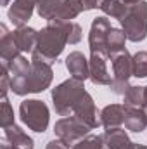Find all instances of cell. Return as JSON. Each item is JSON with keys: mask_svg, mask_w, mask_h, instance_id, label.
<instances>
[{"mask_svg": "<svg viewBox=\"0 0 147 149\" xmlns=\"http://www.w3.org/2000/svg\"><path fill=\"white\" fill-rule=\"evenodd\" d=\"M69 23L55 19L49 21V24L38 31L37 47L31 52V61H42L52 66L62 54L66 43H69Z\"/></svg>", "mask_w": 147, "mask_h": 149, "instance_id": "6da1fadb", "label": "cell"}, {"mask_svg": "<svg viewBox=\"0 0 147 149\" xmlns=\"http://www.w3.org/2000/svg\"><path fill=\"white\" fill-rule=\"evenodd\" d=\"M52 78H54V71L50 64L42 63V61H31L30 73L23 76H14L10 83V90L17 95L38 94L50 87Z\"/></svg>", "mask_w": 147, "mask_h": 149, "instance_id": "7a4b0ae2", "label": "cell"}, {"mask_svg": "<svg viewBox=\"0 0 147 149\" xmlns=\"http://www.w3.org/2000/svg\"><path fill=\"white\" fill-rule=\"evenodd\" d=\"M85 85L81 80L69 78L62 83H59L55 88H52V102L54 109L61 116H71L74 104L80 101V97L85 94Z\"/></svg>", "mask_w": 147, "mask_h": 149, "instance_id": "3957f363", "label": "cell"}, {"mask_svg": "<svg viewBox=\"0 0 147 149\" xmlns=\"http://www.w3.org/2000/svg\"><path fill=\"white\" fill-rule=\"evenodd\" d=\"M121 28L130 42H144L147 38V2L140 0L135 5H130L125 17L119 21Z\"/></svg>", "mask_w": 147, "mask_h": 149, "instance_id": "277c9868", "label": "cell"}, {"mask_svg": "<svg viewBox=\"0 0 147 149\" xmlns=\"http://www.w3.org/2000/svg\"><path fill=\"white\" fill-rule=\"evenodd\" d=\"M19 118L21 121L33 132L43 134L50 121V113L43 101L38 99H26L19 106Z\"/></svg>", "mask_w": 147, "mask_h": 149, "instance_id": "5b68a950", "label": "cell"}, {"mask_svg": "<svg viewBox=\"0 0 147 149\" xmlns=\"http://www.w3.org/2000/svg\"><path fill=\"white\" fill-rule=\"evenodd\" d=\"M112 63V83L111 90L118 95H125L126 90L132 87L130 85V76H133V66H132V56L128 50L119 52L111 59Z\"/></svg>", "mask_w": 147, "mask_h": 149, "instance_id": "8992f818", "label": "cell"}, {"mask_svg": "<svg viewBox=\"0 0 147 149\" xmlns=\"http://www.w3.org/2000/svg\"><path fill=\"white\" fill-rule=\"evenodd\" d=\"M90 130L92 128L87 127L74 114L61 118L59 121H55V127H54V132H55L57 139L64 141L66 144H76L78 141H81L83 137H87Z\"/></svg>", "mask_w": 147, "mask_h": 149, "instance_id": "52a82bcc", "label": "cell"}, {"mask_svg": "<svg viewBox=\"0 0 147 149\" xmlns=\"http://www.w3.org/2000/svg\"><path fill=\"white\" fill-rule=\"evenodd\" d=\"M112 30L109 19L106 16H99L92 21L90 33H88V45H90V54H104L107 56L106 45H107V37Z\"/></svg>", "mask_w": 147, "mask_h": 149, "instance_id": "ba28073f", "label": "cell"}, {"mask_svg": "<svg viewBox=\"0 0 147 149\" xmlns=\"http://www.w3.org/2000/svg\"><path fill=\"white\" fill-rule=\"evenodd\" d=\"M73 114L78 120H81L87 127H90V128H97V127L102 125L101 123V113L97 111L95 102H94V97L88 92H85L80 97V101L74 104Z\"/></svg>", "mask_w": 147, "mask_h": 149, "instance_id": "9c48e42d", "label": "cell"}, {"mask_svg": "<svg viewBox=\"0 0 147 149\" xmlns=\"http://www.w3.org/2000/svg\"><path fill=\"white\" fill-rule=\"evenodd\" d=\"M38 0H14L9 7V19L16 28H23L26 26V23L31 19L33 10L37 7Z\"/></svg>", "mask_w": 147, "mask_h": 149, "instance_id": "30bf717a", "label": "cell"}, {"mask_svg": "<svg viewBox=\"0 0 147 149\" xmlns=\"http://www.w3.org/2000/svg\"><path fill=\"white\" fill-rule=\"evenodd\" d=\"M90 80L94 85H111L112 76L107 70V56L104 54H90Z\"/></svg>", "mask_w": 147, "mask_h": 149, "instance_id": "8fae6325", "label": "cell"}, {"mask_svg": "<svg viewBox=\"0 0 147 149\" xmlns=\"http://www.w3.org/2000/svg\"><path fill=\"white\" fill-rule=\"evenodd\" d=\"M66 68H68L69 74H71L73 78H76V80L85 81L87 78H90V63H88V59H87L81 52H78V50L71 52V54L66 57Z\"/></svg>", "mask_w": 147, "mask_h": 149, "instance_id": "7c38bea8", "label": "cell"}, {"mask_svg": "<svg viewBox=\"0 0 147 149\" xmlns=\"http://www.w3.org/2000/svg\"><path fill=\"white\" fill-rule=\"evenodd\" d=\"M104 144H106V149H135V144L130 141V137L126 135V130H123L121 127L106 128Z\"/></svg>", "mask_w": 147, "mask_h": 149, "instance_id": "4fadbf2b", "label": "cell"}, {"mask_svg": "<svg viewBox=\"0 0 147 149\" xmlns=\"http://www.w3.org/2000/svg\"><path fill=\"white\" fill-rule=\"evenodd\" d=\"M3 135H5V141L14 149H33L35 148L33 139L28 134H24V130L21 127H17L16 123L10 125V127H5L3 128Z\"/></svg>", "mask_w": 147, "mask_h": 149, "instance_id": "5bb4252c", "label": "cell"}, {"mask_svg": "<svg viewBox=\"0 0 147 149\" xmlns=\"http://www.w3.org/2000/svg\"><path fill=\"white\" fill-rule=\"evenodd\" d=\"M0 57L2 61H12L14 57L21 56V49L17 47L16 43V38H14V33H10L7 30L5 24H0Z\"/></svg>", "mask_w": 147, "mask_h": 149, "instance_id": "9a60e30c", "label": "cell"}, {"mask_svg": "<svg viewBox=\"0 0 147 149\" xmlns=\"http://www.w3.org/2000/svg\"><path fill=\"white\" fill-rule=\"evenodd\" d=\"M101 123L106 128L121 127L125 123V106L123 104H109L101 111Z\"/></svg>", "mask_w": 147, "mask_h": 149, "instance_id": "2e32d148", "label": "cell"}, {"mask_svg": "<svg viewBox=\"0 0 147 149\" xmlns=\"http://www.w3.org/2000/svg\"><path fill=\"white\" fill-rule=\"evenodd\" d=\"M125 127L130 132H144L147 128V116L142 108H125Z\"/></svg>", "mask_w": 147, "mask_h": 149, "instance_id": "e0dca14e", "label": "cell"}, {"mask_svg": "<svg viewBox=\"0 0 147 149\" xmlns=\"http://www.w3.org/2000/svg\"><path fill=\"white\" fill-rule=\"evenodd\" d=\"M14 33L16 38V43L17 47L21 49V52H33L35 47H37V40H38V31L30 28V26H23V28H17Z\"/></svg>", "mask_w": 147, "mask_h": 149, "instance_id": "ac0fdd59", "label": "cell"}, {"mask_svg": "<svg viewBox=\"0 0 147 149\" xmlns=\"http://www.w3.org/2000/svg\"><path fill=\"white\" fill-rule=\"evenodd\" d=\"M125 40H126V35H125L123 30L112 28L109 31L107 45H106V50H107V57H109V59H112L114 56H118L119 52L126 50V49H125Z\"/></svg>", "mask_w": 147, "mask_h": 149, "instance_id": "d6986e66", "label": "cell"}, {"mask_svg": "<svg viewBox=\"0 0 147 149\" xmlns=\"http://www.w3.org/2000/svg\"><path fill=\"white\" fill-rule=\"evenodd\" d=\"M83 3L81 0H64L61 10L55 16V21H62V23H69L71 19H74L80 12H83Z\"/></svg>", "mask_w": 147, "mask_h": 149, "instance_id": "ffe728a7", "label": "cell"}, {"mask_svg": "<svg viewBox=\"0 0 147 149\" xmlns=\"http://www.w3.org/2000/svg\"><path fill=\"white\" fill-rule=\"evenodd\" d=\"M62 3H64V0H38L37 12L42 19L52 21V19H55V16L61 10Z\"/></svg>", "mask_w": 147, "mask_h": 149, "instance_id": "44dd1931", "label": "cell"}, {"mask_svg": "<svg viewBox=\"0 0 147 149\" xmlns=\"http://www.w3.org/2000/svg\"><path fill=\"white\" fill-rule=\"evenodd\" d=\"M146 102V87H130L123 95L125 108H142Z\"/></svg>", "mask_w": 147, "mask_h": 149, "instance_id": "7402d4cb", "label": "cell"}, {"mask_svg": "<svg viewBox=\"0 0 147 149\" xmlns=\"http://www.w3.org/2000/svg\"><path fill=\"white\" fill-rule=\"evenodd\" d=\"M128 9H130V5H125L121 0H104V3L101 7V10L106 16L114 17V19H119V21L125 17V14L128 12Z\"/></svg>", "mask_w": 147, "mask_h": 149, "instance_id": "603a6c76", "label": "cell"}, {"mask_svg": "<svg viewBox=\"0 0 147 149\" xmlns=\"http://www.w3.org/2000/svg\"><path fill=\"white\" fill-rule=\"evenodd\" d=\"M3 63H5V61H3ZM5 64H7L9 71L14 74V76L28 74L30 73V70H31V63H30L24 56H17V57H14L12 61H7Z\"/></svg>", "mask_w": 147, "mask_h": 149, "instance_id": "cb8c5ba5", "label": "cell"}, {"mask_svg": "<svg viewBox=\"0 0 147 149\" xmlns=\"http://www.w3.org/2000/svg\"><path fill=\"white\" fill-rule=\"evenodd\" d=\"M132 66L135 78H146L147 76V52L140 50L135 56H132Z\"/></svg>", "mask_w": 147, "mask_h": 149, "instance_id": "d4e9b609", "label": "cell"}, {"mask_svg": "<svg viewBox=\"0 0 147 149\" xmlns=\"http://www.w3.org/2000/svg\"><path fill=\"white\" fill-rule=\"evenodd\" d=\"M73 149H106L104 135H87L81 141H78L73 146Z\"/></svg>", "mask_w": 147, "mask_h": 149, "instance_id": "484cf974", "label": "cell"}, {"mask_svg": "<svg viewBox=\"0 0 147 149\" xmlns=\"http://www.w3.org/2000/svg\"><path fill=\"white\" fill-rule=\"evenodd\" d=\"M0 125L5 128V127H10L14 125V109L10 106V102L5 99H2V108H0Z\"/></svg>", "mask_w": 147, "mask_h": 149, "instance_id": "4316f807", "label": "cell"}, {"mask_svg": "<svg viewBox=\"0 0 147 149\" xmlns=\"http://www.w3.org/2000/svg\"><path fill=\"white\" fill-rule=\"evenodd\" d=\"M9 73L10 71L7 68V64L2 63V66H0V95H2V99H5V95L10 88V83H12V78L9 76Z\"/></svg>", "mask_w": 147, "mask_h": 149, "instance_id": "83f0119b", "label": "cell"}, {"mask_svg": "<svg viewBox=\"0 0 147 149\" xmlns=\"http://www.w3.org/2000/svg\"><path fill=\"white\" fill-rule=\"evenodd\" d=\"M81 40V26L76 23H69V45H74Z\"/></svg>", "mask_w": 147, "mask_h": 149, "instance_id": "f1b7e54d", "label": "cell"}, {"mask_svg": "<svg viewBox=\"0 0 147 149\" xmlns=\"http://www.w3.org/2000/svg\"><path fill=\"white\" fill-rule=\"evenodd\" d=\"M81 3L85 10H92V9H101L104 0H81Z\"/></svg>", "mask_w": 147, "mask_h": 149, "instance_id": "f546056e", "label": "cell"}, {"mask_svg": "<svg viewBox=\"0 0 147 149\" xmlns=\"http://www.w3.org/2000/svg\"><path fill=\"white\" fill-rule=\"evenodd\" d=\"M47 149H69V144H66L61 139H54L47 144Z\"/></svg>", "mask_w": 147, "mask_h": 149, "instance_id": "4dcf8cb0", "label": "cell"}, {"mask_svg": "<svg viewBox=\"0 0 147 149\" xmlns=\"http://www.w3.org/2000/svg\"><path fill=\"white\" fill-rule=\"evenodd\" d=\"M125 5H135V3H139L140 0H121Z\"/></svg>", "mask_w": 147, "mask_h": 149, "instance_id": "1f68e13d", "label": "cell"}, {"mask_svg": "<svg viewBox=\"0 0 147 149\" xmlns=\"http://www.w3.org/2000/svg\"><path fill=\"white\" fill-rule=\"evenodd\" d=\"M142 109H144V113H146V116H147V87H146V102H144Z\"/></svg>", "mask_w": 147, "mask_h": 149, "instance_id": "d6a6232c", "label": "cell"}, {"mask_svg": "<svg viewBox=\"0 0 147 149\" xmlns=\"http://www.w3.org/2000/svg\"><path fill=\"white\" fill-rule=\"evenodd\" d=\"M0 149H14V148H12L10 144H2V148H0Z\"/></svg>", "mask_w": 147, "mask_h": 149, "instance_id": "836d02e7", "label": "cell"}, {"mask_svg": "<svg viewBox=\"0 0 147 149\" xmlns=\"http://www.w3.org/2000/svg\"><path fill=\"white\" fill-rule=\"evenodd\" d=\"M135 149H147V146H144V144H135Z\"/></svg>", "mask_w": 147, "mask_h": 149, "instance_id": "e575fe53", "label": "cell"}, {"mask_svg": "<svg viewBox=\"0 0 147 149\" xmlns=\"http://www.w3.org/2000/svg\"><path fill=\"white\" fill-rule=\"evenodd\" d=\"M0 2H2V5H9V2H10V0H0Z\"/></svg>", "mask_w": 147, "mask_h": 149, "instance_id": "d590c367", "label": "cell"}]
</instances>
